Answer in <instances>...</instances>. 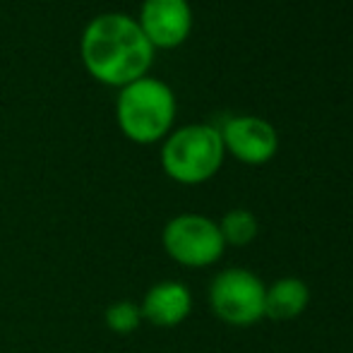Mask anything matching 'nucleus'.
Segmentation results:
<instances>
[{
    "mask_svg": "<svg viewBox=\"0 0 353 353\" xmlns=\"http://www.w3.org/2000/svg\"><path fill=\"white\" fill-rule=\"evenodd\" d=\"M84 70L106 87H125L144 77L154 63V46L135 17L125 12L97 14L79 37Z\"/></svg>",
    "mask_w": 353,
    "mask_h": 353,
    "instance_id": "obj_1",
    "label": "nucleus"
},
{
    "mask_svg": "<svg viewBox=\"0 0 353 353\" xmlns=\"http://www.w3.org/2000/svg\"><path fill=\"white\" fill-rule=\"evenodd\" d=\"M176 94L163 79L144 77L121 87L116 99V121L121 132L135 144L166 140L176 123Z\"/></svg>",
    "mask_w": 353,
    "mask_h": 353,
    "instance_id": "obj_2",
    "label": "nucleus"
},
{
    "mask_svg": "<svg viewBox=\"0 0 353 353\" xmlns=\"http://www.w3.org/2000/svg\"><path fill=\"white\" fill-rule=\"evenodd\" d=\"M223 154L226 149L219 128L192 123L168 132L161 147V166L181 185H200L219 173Z\"/></svg>",
    "mask_w": 353,
    "mask_h": 353,
    "instance_id": "obj_3",
    "label": "nucleus"
},
{
    "mask_svg": "<svg viewBox=\"0 0 353 353\" xmlns=\"http://www.w3.org/2000/svg\"><path fill=\"white\" fill-rule=\"evenodd\" d=\"M161 243L173 262L190 270L212 267L221 260L226 243L219 223L205 214H178L163 226Z\"/></svg>",
    "mask_w": 353,
    "mask_h": 353,
    "instance_id": "obj_4",
    "label": "nucleus"
},
{
    "mask_svg": "<svg viewBox=\"0 0 353 353\" xmlns=\"http://www.w3.org/2000/svg\"><path fill=\"white\" fill-rule=\"evenodd\" d=\"M267 286L257 274L243 267H231L214 276L210 305L214 315L233 327H250L265 317Z\"/></svg>",
    "mask_w": 353,
    "mask_h": 353,
    "instance_id": "obj_5",
    "label": "nucleus"
},
{
    "mask_svg": "<svg viewBox=\"0 0 353 353\" xmlns=\"http://www.w3.org/2000/svg\"><path fill=\"white\" fill-rule=\"evenodd\" d=\"M219 132H221L223 149L248 166H262V163L272 161L279 149V135H276L274 125L265 118H228L223 128H219Z\"/></svg>",
    "mask_w": 353,
    "mask_h": 353,
    "instance_id": "obj_6",
    "label": "nucleus"
},
{
    "mask_svg": "<svg viewBox=\"0 0 353 353\" xmlns=\"http://www.w3.org/2000/svg\"><path fill=\"white\" fill-rule=\"evenodd\" d=\"M135 19L154 51L178 48L192 32V8L188 0H144Z\"/></svg>",
    "mask_w": 353,
    "mask_h": 353,
    "instance_id": "obj_7",
    "label": "nucleus"
},
{
    "mask_svg": "<svg viewBox=\"0 0 353 353\" xmlns=\"http://www.w3.org/2000/svg\"><path fill=\"white\" fill-rule=\"evenodd\" d=\"M140 310L142 320H147L149 325L161 327V330L178 327L190 315L192 293L181 281H159L144 293Z\"/></svg>",
    "mask_w": 353,
    "mask_h": 353,
    "instance_id": "obj_8",
    "label": "nucleus"
},
{
    "mask_svg": "<svg viewBox=\"0 0 353 353\" xmlns=\"http://www.w3.org/2000/svg\"><path fill=\"white\" fill-rule=\"evenodd\" d=\"M310 303V288L305 281L296 276H283L267 286L265 291V317L274 322H288L296 320L305 312Z\"/></svg>",
    "mask_w": 353,
    "mask_h": 353,
    "instance_id": "obj_9",
    "label": "nucleus"
},
{
    "mask_svg": "<svg viewBox=\"0 0 353 353\" xmlns=\"http://www.w3.org/2000/svg\"><path fill=\"white\" fill-rule=\"evenodd\" d=\"M219 223V231H221V238L226 245H248L257 238V231H260V223H257V216L250 210H231L223 214Z\"/></svg>",
    "mask_w": 353,
    "mask_h": 353,
    "instance_id": "obj_10",
    "label": "nucleus"
},
{
    "mask_svg": "<svg viewBox=\"0 0 353 353\" xmlns=\"http://www.w3.org/2000/svg\"><path fill=\"white\" fill-rule=\"evenodd\" d=\"M142 310L132 301H116L106 307V327L113 334L128 336L142 325Z\"/></svg>",
    "mask_w": 353,
    "mask_h": 353,
    "instance_id": "obj_11",
    "label": "nucleus"
}]
</instances>
